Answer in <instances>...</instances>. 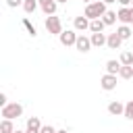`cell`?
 Listing matches in <instances>:
<instances>
[{
    "instance_id": "obj_9",
    "label": "cell",
    "mask_w": 133,
    "mask_h": 133,
    "mask_svg": "<svg viewBox=\"0 0 133 133\" xmlns=\"http://www.w3.org/2000/svg\"><path fill=\"white\" fill-rule=\"evenodd\" d=\"M73 27H75V31H85V29H89V19H87L85 15H81V17H75V21H73Z\"/></svg>"
},
{
    "instance_id": "obj_23",
    "label": "cell",
    "mask_w": 133,
    "mask_h": 133,
    "mask_svg": "<svg viewBox=\"0 0 133 133\" xmlns=\"http://www.w3.org/2000/svg\"><path fill=\"white\" fill-rule=\"evenodd\" d=\"M23 25H25V27H27V31H29V35H33V37H35V35H37V31H35V27H33V25H31V23H29V21H27V19H25V21H23Z\"/></svg>"
},
{
    "instance_id": "obj_4",
    "label": "cell",
    "mask_w": 133,
    "mask_h": 133,
    "mask_svg": "<svg viewBox=\"0 0 133 133\" xmlns=\"http://www.w3.org/2000/svg\"><path fill=\"white\" fill-rule=\"evenodd\" d=\"M77 37H79V35H77L73 29H66V31H62V33L58 35L60 44H62V46H66V48H69V46H75V44H77Z\"/></svg>"
},
{
    "instance_id": "obj_3",
    "label": "cell",
    "mask_w": 133,
    "mask_h": 133,
    "mask_svg": "<svg viewBox=\"0 0 133 133\" xmlns=\"http://www.w3.org/2000/svg\"><path fill=\"white\" fill-rule=\"evenodd\" d=\"M44 25H46V31H48V33H52V35H60V33L64 31V29H62V21H60L56 15H50V17H46Z\"/></svg>"
},
{
    "instance_id": "obj_8",
    "label": "cell",
    "mask_w": 133,
    "mask_h": 133,
    "mask_svg": "<svg viewBox=\"0 0 133 133\" xmlns=\"http://www.w3.org/2000/svg\"><path fill=\"white\" fill-rule=\"evenodd\" d=\"M75 48H77L79 52H83V54H85V52H89V50H91V39H89V37H85V35H79V37H77Z\"/></svg>"
},
{
    "instance_id": "obj_15",
    "label": "cell",
    "mask_w": 133,
    "mask_h": 133,
    "mask_svg": "<svg viewBox=\"0 0 133 133\" xmlns=\"http://www.w3.org/2000/svg\"><path fill=\"white\" fill-rule=\"evenodd\" d=\"M121 60H108L106 62V73H110V75H118V71H121Z\"/></svg>"
},
{
    "instance_id": "obj_31",
    "label": "cell",
    "mask_w": 133,
    "mask_h": 133,
    "mask_svg": "<svg viewBox=\"0 0 133 133\" xmlns=\"http://www.w3.org/2000/svg\"><path fill=\"white\" fill-rule=\"evenodd\" d=\"M37 2H39V4H44V2H48V0H37Z\"/></svg>"
},
{
    "instance_id": "obj_2",
    "label": "cell",
    "mask_w": 133,
    "mask_h": 133,
    "mask_svg": "<svg viewBox=\"0 0 133 133\" xmlns=\"http://www.w3.org/2000/svg\"><path fill=\"white\" fill-rule=\"evenodd\" d=\"M0 114H2V118H10V121H15V118H19V116L23 114V106H21L19 102H8L6 106L0 108Z\"/></svg>"
},
{
    "instance_id": "obj_22",
    "label": "cell",
    "mask_w": 133,
    "mask_h": 133,
    "mask_svg": "<svg viewBox=\"0 0 133 133\" xmlns=\"http://www.w3.org/2000/svg\"><path fill=\"white\" fill-rule=\"evenodd\" d=\"M121 64H133V52H123L121 54Z\"/></svg>"
},
{
    "instance_id": "obj_25",
    "label": "cell",
    "mask_w": 133,
    "mask_h": 133,
    "mask_svg": "<svg viewBox=\"0 0 133 133\" xmlns=\"http://www.w3.org/2000/svg\"><path fill=\"white\" fill-rule=\"evenodd\" d=\"M58 129H54L52 125H42V133H56Z\"/></svg>"
},
{
    "instance_id": "obj_17",
    "label": "cell",
    "mask_w": 133,
    "mask_h": 133,
    "mask_svg": "<svg viewBox=\"0 0 133 133\" xmlns=\"http://www.w3.org/2000/svg\"><path fill=\"white\" fill-rule=\"evenodd\" d=\"M0 133H15V125L10 118H2L0 123Z\"/></svg>"
},
{
    "instance_id": "obj_24",
    "label": "cell",
    "mask_w": 133,
    "mask_h": 133,
    "mask_svg": "<svg viewBox=\"0 0 133 133\" xmlns=\"http://www.w3.org/2000/svg\"><path fill=\"white\" fill-rule=\"evenodd\" d=\"M23 2H25V0H6V4H8L10 8H17V6H23Z\"/></svg>"
},
{
    "instance_id": "obj_6",
    "label": "cell",
    "mask_w": 133,
    "mask_h": 133,
    "mask_svg": "<svg viewBox=\"0 0 133 133\" xmlns=\"http://www.w3.org/2000/svg\"><path fill=\"white\" fill-rule=\"evenodd\" d=\"M116 17H118V21H121L123 25H131V23H133V10H131V6H123V8L116 12Z\"/></svg>"
},
{
    "instance_id": "obj_29",
    "label": "cell",
    "mask_w": 133,
    "mask_h": 133,
    "mask_svg": "<svg viewBox=\"0 0 133 133\" xmlns=\"http://www.w3.org/2000/svg\"><path fill=\"white\" fill-rule=\"evenodd\" d=\"M56 133H69V131H66V129H58Z\"/></svg>"
},
{
    "instance_id": "obj_18",
    "label": "cell",
    "mask_w": 133,
    "mask_h": 133,
    "mask_svg": "<svg viewBox=\"0 0 133 133\" xmlns=\"http://www.w3.org/2000/svg\"><path fill=\"white\" fill-rule=\"evenodd\" d=\"M116 19H118V17H116V12H114V10H106V12L102 15V21H104L106 25H114V23H116Z\"/></svg>"
},
{
    "instance_id": "obj_30",
    "label": "cell",
    "mask_w": 133,
    "mask_h": 133,
    "mask_svg": "<svg viewBox=\"0 0 133 133\" xmlns=\"http://www.w3.org/2000/svg\"><path fill=\"white\" fill-rule=\"evenodd\" d=\"M56 2H60V4H66V2H69V0H56Z\"/></svg>"
},
{
    "instance_id": "obj_20",
    "label": "cell",
    "mask_w": 133,
    "mask_h": 133,
    "mask_svg": "<svg viewBox=\"0 0 133 133\" xmlns=\"http://www.w3.org/2000/svg\"><path fill=\"white\" fill-rule=\"evenodd\" d=\"M116 33H118V35L123 37V42H125V39H129V37H131V33H133V31H131V27H129V25H121V27L116 29Z\"/></svg>"
},
{
    "instance_id": "obj_34",
    "label": "cell",
    "mask_w": 133,
    "mask_h": 133,
    "mask_svg": "<svg viewBox=\"0 0 133 133\" xmlns=\"http://www.w3.org/2000/svg\"><path fill=\"white\" fill-rule=\"evenodd\" d=\"M131 6H133V2H131Z\"/></svg>"
},
{
    "instance_id": "obj_28",
    "label": "cell",
    "mask_w": 133,
    "mask_h": 133,
    "mask_svg": "<svg viewBox=\"0 0 133 133\" xmlns=\"http://www.w3.org/2000/svg\"><path fill=\"white\" fill-rule=\"evenodd\" d=\"M102 2H106V4H112V2H116V0H102Z\"/></svg>"
},
{
    "instance_id": "obj_27",
    "label": "cell",
    "mask_w": 133,
    "mask_h": 133,
    "mask_svg": "<svg viewBox=\"0 0 133 133\" xmlns=\"http://www.w3.org/2000/svg\"><path fill=\"white\" fill-rule=\"evenodd\" d=\"M116 2H118V4H121V6H129V4H131V2H133V0H116Z\"/></svg>"
},
{
    "instance_id": "obj_19",
    "label": "cell",
    "mask_w": 133,
    "mask_h": 133,
    "mask_svg": "<svg viewBox=\"0 0 133 133\" xmlns=\"http://www.w3.org/2000/svg\"><path fill=\"white\" fill-rule=\"evenodd\" d=\"M37 0H25L23 2V10L27 12V15H31V12H35V8H37Z\"/></svg>"
},
{
    "instance_id": "obj_13",
    "label": "cell",
    "mask_w": 133,
    "mask_h": 133,
    "mask_svg": "<svg viewBox=\"0 0 133 133\" xmlns=\"http://www.w3.org/2000/svg\"><path fill=\"white\" fill-rule=\"evenodd\" d=\"M104 27H106V23L102 21V17L89 21V31H91V33H100V31H104Z\"/></svg>"
},
{
    "instance_id": "obj_33",
    "label": "cell",
    "mask_w": 133,
    "mask_h": 133,
    "mask_svg": "<svg viewBox=\"0 0 133 133\" xmlns=\"http://www.w3.org/2000/svg\"><path fill=\"white\" fill-rule=\"evenodd\" d=\"M83 2H87V4H89V2H91V0H83Z\"/></svg>"
},
{
    "instance_id": "obj_11",
    "label": "cell",
    "mask_w": 133,
    "mask_h": 133,
    "mask_svg": "<svg viewBox=\"0 0 133 133\" xmlns=\"http://www.w3.org/2000/svg\"><path fill=\"white\" fill-rule=\"evenodd\" d=\"M108 112L112 116H121V114H125V104H121L118 100H114V102L108 104Z\"/></svg>"
},
{
    "instance_id": "obj_12",
    "label": "cell",
    "mask_w": 133,
    "mask_h": 133,
    "mask_svg": "<svg viewBox=\"0 0 133 133\" xmlns=\"http://www.w3.org/2000/svg\"><path fill=\"white\" fill-rule=\"evenodd\" d=\"M91 46H96V48H102V46H106V42H108V35H104L102 31L100 33H91Z\"/></svg>"
},
{
    "instance_id": "obj_1",
    "label": "cell",
    "mask_w": 133,
    "mask_h": 133,
    "mask_svg": "<svg viewBox=\"0 0 133 133\" xmlns=\"http://www.w3.org/2000/svg\"><path fill=\"white\" fill-rule=\"evenodd\" d=\"M108 8H106V2H102V0H98V2H89L87 6H85V10H83V15L91 21V19H100L104 12H106Z\"/></svg>"
},
{
    "instance_id": "obj_32",
    "label": "cell",
    "mask_w": 133,
    "mask_h": 133,
    "mask_svg": "<svg viewBox=\"0 0 133 133\" xmlns=\"http://www.w3.org/2000/svg\"><path fill=\"white\" fill-rule=\"evenodd\" d=\"M15 133H25V131H19V129H15Z\"/></svg>"
},
{
    "instance_id": "obj_5",
    "label": "cell",
    "mask_w": 133,
    "mask_h": 133,
    "mask_svg": "<svg viewBox=\"0 0 133 133\" xmlns=\"http://www.w3.org/2000/svg\"><path fill=\"white\" fill-rule=\"evenodd\" d=\"M116 77H118V75H110V73L102 75V79H100L102 89H104V91H112V89H116Z\"/></svg>"
},
{
    "instance_id": "obj_21",
    "label": "cell",
    "mask_w": 133,
    "mask_h": 133,
    "mask_svg": "<svg viewBox=\"0 0 133 133\" xmlns=\"http://www.w3.org/2000/svg\"><path fill=\"white\" fill-rule=\"evenodd\" d=\"M125 118H129V121H133V100H129L127 104H125V114H123Z\"/></svg>"
},
{
    "instance_id": "obj_14",
    "label": "cell",
    "mask_w": 133,
    "mask_h": 133,
    "mask_svg": "<svg viewBox=\"0 0 133 133\" xmlns=\"http://www.w3.org/2000/svg\"><path fill=\"white\" fill-rule=\"evenodd\" d=\"M42 6V10H44V15H56V6H58V2L56 0H48V2H44V4H39Z\"/></svg>"
},
{
    "instance_id": "obj_16",
    "label": "cell",
    "mask_w": 133,
    "mask_h": 133,
    "mask_svg": "<svg viewBox=\"0 0 133 133\" xmlns=\"http://www.w3.org/2000/svg\"><path fill=\"white\" fill-rule=\"evenodd\" d=\"M118 77L121 79H131L133 77V64H123L121 71H118Z\"/></svg>"
},
{
    "instance_id": "obj_10",
    "label": "cell",
    "mask_w": 133,
    "mask_h": 133,
    "mask_svg": "<svg viewBox=\"0 0 133 133\" xmlns=\"http://www.w3.org/2000/svg\"><path fill=\"white\" fill-rule=\"evenodd\" d=\"M121 44H123V37H121L116 31H114V33H108V42H106V46H108L110 50H118Z\"/></svg>"
},
{
    "instance_id": "obj_7",
    "label": "cell",
    "mask_w": 133,
    "mask_h": 133,
    "mask_svg": "<svg viewBox=\"0 0 133 133\" xmlns=\"http://www.w3.org/2000/svg\"><path fill=\"white\" fill-rule=\"evenodd\" d=\"M25 133H42V121H39V116H31V118H27Z\"/></svg>"
},
{
    "instance_id": "obj_26",
    "label": "cell",
    "mask_w": 133,
    "mask_h": 133,
    "mask_svg": "<svg viewBox=\"0 0 133 133\" xmlns=\"http://www.w3.org/2000/svg\"><path fill=\"white\" fill-rule=\"evenodd\" d=\"M8 104V100H6V94H0V108L2 106H6Z\"/></svg>"
}]
</instances>
